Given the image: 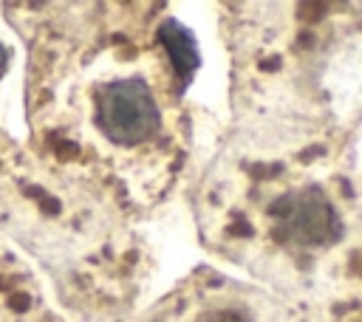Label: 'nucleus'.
I'll return each mask as SVG.
<instances>
[{
	"label": "nucleus",
	"mask_w": 362,
	"mask_h": 322,
	"mask_svg": "<svg viewBox=\"0 0 362 322\" xmlns=\"http://www.w3.org/2000/svg\"><path fill=\"white\" fill-rule=\"evenodd\" d=\"M6 65V54H3V48H0V68Z\"/></svg>",
	"instance_id": "nucleus-5"
},
{
	"label": "nucleus",
	"mask_w": 362,
	"mask_h": 322,
	"mask_svg": "<svg viewBox=\"0 0 362 322\" xmlns=\"http://www.w3.org/2000/svg\"><path fill=\"white\" fill-rule=\"evenodd\" d=\"M198 322H249V319L232 308H218V311H206Z\"/></svg>",
	"instance_id": "nucleus-4"
},
{
	"label": "nucleus",
	"mask_w": 362,
	"mask_h": 322,
	"mask_svg": "<svg viewBox=\"0 0 362 322\" xmlns=\"http://www.w3.org/2000/svg\"><path fill=\"white\" fill-rule=\"evenodd\" d=\"M164 42H167V48H170L173 56H175V68L187 76V73L192 71V65H195V51H192L189 34H187L178 23H167V28H164Z\"/></svg>",
	"instance_id": "nucleus-3"
},
{
	"label": "nucleus",
	"mask_w": 362,
	"mask_h": 322,
	"mask_svg": "<svg viewBox=\"0 0 362 322\" xmlns=\"http://www.w3.org/2000/svg\"><path fill=\"white\" fill-rule=\"evenodd\" d=\"M96 119L113 144H141L158 130L161 110L144 79L122 76L99 88Z\"/></svg>",
	"instance_id": "nucleus-1"
},
{
	"label": "nucleus",
	"mask_w": 362,
	"mask_h": 322,
	"mask_svg": "<svg viewBox=\"0 0 362 322\" xmlns=\"http://www.w3.org/2000/svg\"><path fill=\"white\" fill-rule=\"evenodd\" d=\"M277 232L300 246H325L342 234V220L320 189H300L274 203Z\"/></svg>",
	"instance_id": "nucleus-2"
}]
</instances>
